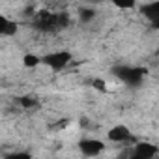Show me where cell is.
<instances>
[{
	"mask_svg": "<svg viewBox=\"0 0 159 159\" xmlns=\"http://www.w3.org/2000/svg\"><path fill=\"white\" fill-rule=\"evenodd\" d=\"M41 60H43V66H47L49 69L60 71V69H64V67L71 62V54H69L67 51H56V52L45 54Z\"/></svg>",
	"mask_w": 159,
	"mask_h": 159,
	"instance_id": "3957f363",
	"label": "cell"
},
{
	"mask_svg": "<svg viewBox=\"0 0 159 159\" xmlns=\"http://www.w3.org/2000/svg\"><path fill=\"white\" fill-rule=\"evenodd\" d=\"M15 32H17V23L15 21H10L4 15L0 17V36L8 38V36H15Z\"/></svg>",
	"mask_w": 159,
	"mask_h": 159,
	"instance_id": "ba28073f",
	"label": "cell"
},
{
	"mask_svg": "<svg viewBox=\"0 0 159 159\" xmlns=\"http://www.w3.org/2000/svg\"><path fill=\"white\" fill-rule=\"evenodd\" d=\"M66 23H67V17H66L64 13L58 15V13L41 11V13L38 15V19L34 21V26H36L38 30H41V32H54V30L66 26Z\"/></svg>",
	"mask_w": 159,
	"mask_h": 159,
	"instance_id": "6da1fadb",
	"label": "cell"
},
{
	"mask_svg": "<svg viewBox=\"0 0 159 159\" xmlns=\"http://www.w3.org/2000/svg\"><path fill=\"white\" fill-rule=\"evenodd\" d=\"M140 13H142L152 25H155V23L159 21V0H153V2L144 4V6L140 8Z\"/></svg>",
	"mask_w": 159,
	"mask_h": 159,
	"instance_id": "52a82bcc",
	"label": "cell"
},
{
	"mask_svg": "<svg viewBox=\"0 0 159 159\" xmlns=\"http://www.w3.org/2000/svg\"><path fill=\"white\" fill-rule=\"evenodd\" d=\"M79 19H81V23H90L96 19V10L92 8H81L79 10Z\"/></svg>",
	"mask_w": 159,
	"mask_h": 159,
	"instance_id": "30bf717a",
	"label": "cell"
},
{
	"mask_svg": "<svg viewBox=\"0 0 159 159\" xmlns=\"http://www.w3.org/2000/svg\"><path fill=\"white\" fill-rule=\"evenodd\" d=\"M111 2H112V6H116L118 10H131V8H135L137 0H111Z\"/></svg>",
	"mask_w": 159,
	"mask_h": 159,
	"instance_id": "8fae6325",
	"label": "cell"
},
{
	"mask_svg": "<svg viewBox=\"0 0 159 159\" xmlns=\"http://www.w3.org/2000/svg\"><path fill=\"white\" fill-rule=\"evenodd\" d=\"M92 86H94L96 90H99V92H107V86H105V83H103V81H99V79H96Z\"/></svg>",
	"mask_w": 159,
	"mask_h": 159,
	"instance_id": "4fadbf2b",
	"label": "cell"
},
{
	"mask_svg": "<svg viewBox=\"0 0 159 159\" xmlns=\"http://www.w3.org/2000/svg\"><path fill=\"white\" fill-rule=\"evenodd\" d=\"M157 153H159V148L150 142H139L133 148V157H137V159H152Z\"/></svg>",
	"mask_w": 159,
	"mask_h": 159,
	"instance_id": "8992f818",
	"label": "cell"
},
{
	"mask_svg": "<svg viewBox=\"0 0 159 159\" xmlns=\"http://www.w3.org/2000/svg\"><path fill=\"white\" fill-rule=\"evenodd\" d=\"M39 64H43V60H41L38 54H25V56H23V66H25V67L34 69V67H38Z\"/></svg>",
	"mask_w": 159,
	"mask_h": 159,
	"instance_id": "9c48e42d",
	"label": "cell"
},
{
	"mask_svg": "<svg viewBox=\"0 0 159 159\" xmlns=\"http://www.w3.org/2000/svg\"><path fill=\"white\" fill-rule=\"evenodd\" d=\"M114 75L120 79L122 83L125 84H140L142 83V79L146 77V69L144 67H131V66H120L114 69Z\"/></svg>",
	"mask_w": 159,
	"mask_h": 159,
	"instance_id": "7a4b0ae2",
	"label": "cell"
},
{
	"mask_svg": "<svg viewBox=\"0 0 159 159\" xmlns=\"http://www.w3.org/2000/svg\"><path fill=\"white\" fill-rule=\"evenodd\" d=\"M79 150L86 157H96L105 150V144L99 139H83V140H79Z\"/></svg>",
	"mask_w": 159,
	"mask_h": 159,
	"instance_id": "277c9868",
	"label": "cell"
},
{
	"mask_svg": "<svg viewBox=\"0 0 159 159\" xmlns=\"http://www.w3.org/2000/svg\"><path fill=\"white\" fill-rule=\"evenodd\" d=\"M19 103H21L25 109H30V107H36V105H38V99L32 98V96H25V98L19 99Z\"/></svg>",
	"mask_w": 159,
	"mask_h": 159,
	"instance_id": "7c38bea8",
	"label": "cell"
},
{
	"mask_svg": "<svg viewBox=\"0 0 159 159\" xmlns=\"http://www.w3.org/2000/svg\"><path fill=\"white\" fill-rule=\"evenodd\" d=\"M153 26H155V28H157V30H159V21H157V23H155V25H153Z\"/></svg>",
	"mask_w": 159,
	"mask_h": 159,
	"instance_id": "5bb4252c",
	"label": "cell"
},
{
	"mask_svg": "<svg viewBox=\"0 0 159 159\" xmlns=\"http://www.w3.org/2000/svg\"><path fill=\"white\" fill-rule=\"evenodd\" d=\"M107 139H109L111 142L124 144V142L131 140V131H129V127H127V125H122V124H120V125H114V127H111V129H109Z\"/></svg>",
	"mask_w": 159,
	"mask_h": 159,
	"instance_id": "5b68a950",
	"label": "cell"
}]
</instances>
